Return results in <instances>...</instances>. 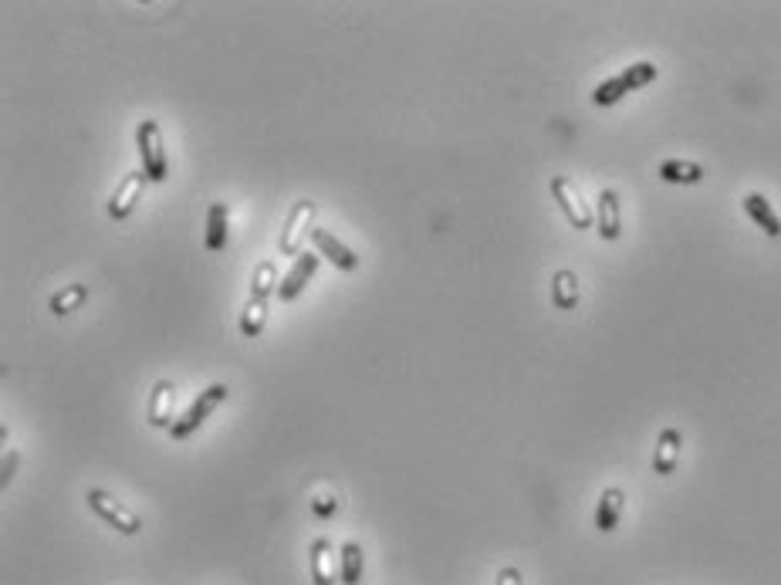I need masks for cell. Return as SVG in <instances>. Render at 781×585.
I'll return each mask as SVG.
<instances>
[{"instance_id":"17","label":"cell","mask_w":781,"mask_h":585,"mask_svg":"<svg viewBox=\"0 0 781 585\" xmlns=\"http://www.w3.org/2000/svg\"><path fill=\"white\" fill-rule=\"evenodd\" d=\"M227 230H230V210L227 203H213L207 214V251H224L227 247Z\"/></svg>"},{"instance_id":"20","label":"cell","mask_w":781,"mask_h":585,"mask_svg":"<svg viewBox=\"0 0 781 585\" xmlns=\"http://www.w3.org/2000/svg\"><path fill=\"white\" fill-rule=\"evenodd\" d=\"M264 325H268V298L251 295V301H247L244 312H241V332L247 335V339H254V335L264 332Z\"/></svg>"},{"instance_id":"25","label":"cell","mask_w":781,"mask_h":585,"mask_svg":"<svg viewBox=\"0 0 781 585\" xmlns=\"http://www.w3.org/2000/svg\"><path fill=\"white\" fill-rule=\"evenodd\" d=\"M14 471H17V450H11V454H4V487L11 484Z\"/></svg>"},{"instance_id":"4","label":"cell","mask_w":781,"mask_h":585,"mask_svg":"<svg viewBox=\"0 0 781 585\" xmlns=\"http://www.w3.org/2000/svg\"><path fill=\"white\" fill-rule=\"evenodd\" d=\"M85 501H88V508H92L95 514H99L102 521H109V525L115 528V531H122V535H139L142 531V518L136 511L129 508V504H122V501H115L109 491H88L85 494Z\"/></svg>"},{"instance_id":"1","label":"cell","mask_w":781,"mask_h":585,"mask_svg":"<svg viewBox=\"0 0 781 585\" xmlns=\"http://www.w3.org/2000/svg\"><path fill=\"white\" fill-rule=\"evenodd\" d=\"M656 75H660V68H656L653 61H636V65H629L626 72H619L616 78H606V82L592 92V102L596 105H616L619 99H626L629 92L650 85Z\"/></svg>"},{"instance_id":"18","label":"cell","mask_w":781,"mask_h":585,"mask_svg":"<svg viewBox=\"0 0 781 585\" xmlns=\"http://www.w3.org/2000/svg\"><path fill=\"white\" fill-rule=\"evenodd\" d=\"M552 301H555L558 312H568V308L579 305V278H575V271H568V268L555 271V278H552Z\"/></svg>"},{"instance_id":"10","label":"cell","mask_w":781,"mask_h":585,"mask_svg":"<svg viewBox=\"0 0 781 585\" xmlns=\"http://www.w3.org/2000/svg\"><path fill=\"white\" fill-rule=\"evenodd\" d=\"M173 406H176V386L170 379H159L149 396V427H173Z\"/></svg>"},{"instance_id":"14","label":"cell","mask_w":781,"mask_h":585,"mask_svg":"<svg viewBox=\"0 0 781 585\" xmlns=\"http://www.w3.org/2000/svg\"><path fill=\"white\" fill-rule=\"evenodd\" d=\"M741 203H744V214H748L754 224L765 230L768 237H781V220L775 214V207H771V203L761 197V193H748V197H744Z\"/></svg>"},{"instance_id":"6","label":"cell","mask_w":781,"mask_h":585,"mask_svg":"<svg viewBox=\"0 0 781 585\" xmlns=\"http://www.w3.org/2000/svg\"><path fill=\"white\" fill-rule=\"evenodd\" d=\"M552 193H555L558 207H562V214L568 217V224H572L575 230L592 227V210H589V203L582 200V193L575 190L572 180H565V176H552Z\"/></svg>"},{"instance_id":"16","label":"cell","mask_w":781,"mask_h":585,"mask_svg":"<svg viewBox=\"0 0 781 585\" xmlns=\"http://www.w3.org/2000/svg\"><path fill=\"white\" fill-rule=\"evenodd\" d=\"M339 579L342 585H362V572H366V555H362L359 542H345L339 548Z\"/></svg>"},{"instance_id":"24","label":"cell","mask_w":781,"mask_h":585,"mask_svg":"<svg viewBox=\"0 0 781 585\" xmlns=\"http://www.w3.org/2000/svg\"><path fill=\"white\" fill-rule=\"evenodd\" d=\"M494 585H525V575H521L518 569H514V565H508V569L497 572Z\"/></svg>"},{"instance_id":"5","label":"cell","mask_w":781,"mask_h":585,"mask_svg":"<svg viewBox=\"0 0 781 585\" xmlns=\"http://www.w3.org/2000/svg\"><path fill=\"white\" fill-rule=\"evenodd\" d=\"M315 214H318L315 200H298L295 207H291V214H288V220H284V230H281V244H278L284 257L301 254V244H305V237L312 234Z\"/></svg>"},{"instance_id":"7","label":"cell","mask_w":781,"mask_h":585,"mask_svg":"<svg viewBox=\"0 0 781 585\" xmlns=\"http://www.w3.org/2000/svg\"><path fill=\"white\" fill-rule=\"evenodd\" d=\"M146 183H149V176L142 173V170L129 173L126 180L119 183V190L112 193V200H109V217L126 220L132 210H136V203H139V197H142V190H146Z\"/></svg>"},{"instance_id":"2","label":"cell","mask_w":781,"mask_h":585,"mask_svg":"<svg viewBox=\"0 0 781 585\" xmlns=\"http://www.w3.org/2000/svg\"><path fill=\"white\" fill-rule=\"evenodd\" d=\"M136 143H139V156H142V173H146L153 183H163L166 176H170V159H166L163 132H159L156 119H142L139 122Z\"/></svg>"},{"instance_id":"21","label":"cell","mask_w":781,"mask_h":585,"mask_svg":"<svg viewBox=\"0 0 781 585\" xmlns=\"http://www.w3.org/2000/svg\"><path fill=\"white\" fill-rule=\"evenodd\" d=\"M660 180H667V183H700V180H704V170H700L697 163H690V159H667V163H660Z\"/></svg>"},{"instance_id":"8","label":"cell","mask_w":781,"mask_h":585,"mask_svg":"<svg viewBox=\"0 0 781 585\" xmlns=\"http://www.w3.org/2000/svg\"><path fill=\"white\" fill-rule=\"evenodd\" d=\"M315 271H318V254H298V261L291 264V271L281 278L278 298H281V301H295L301 291H305L308 281L315 278Z\"/></svg>"},{"instance_id":"23","label":"cell","mask_w":781,"mask_h":585,"mask_svg":"<svg viewBox=\"0 0 781 585\" xmlns=\"http://www.w3.org/2000/svg\"><path fill=\"white\" fill-rule=\"evenodd\" d=\"M312 511L318 514V518H332V514L339 511V498H332V494H322V498L312 501Z\"/></svg>"},{"instance_id":"22","label":"cell","mask_w":781,"mask_h":585,"mask_svg":"<svg viewBox=\"0 0 781 585\" xmlns=\"http://www.w3.org/2000/svg\"><path fill=\"white\" fill-rule=\"evenodd\" d=\"M274 285H278V268H274V261H261L251 274V295H264L268 298Z\"/></svg>"},{"instance_id":"11","label":"cell","mask_w":781,"mask_h":585,"mask_svg":"<svg viewBox=\"0 0 781 585\" xmlns=\"http://www.w3.org/2000/svg\"><path fill=\"white\" fill-rule=\"evenodd\" d=\"M680 450H683V437L677 427H667L656 437V454H653V471L660 477H670L677 471V460H680Z\"/></svg>"},{"instance_id":"19","label":"cell","mask_w":781,"mask_h":585,"mask_svg":"<svg viewBox=\"0 0 781 585\" xmlns=\"http://www.w3.org/2000/svg\"><path fill=\"white\" fill-rule=\"evenodd\" d=\"M88 301V285H65L61 291H55L51 295V301H48V308H51V315H71V312H78Z\"/></svg>"},{"instance_id":"15","label":"cell","mask_w":781,"mask_h":585,"mask_svg":"<svg viewBox=\"0 0 781 585\" xmlns=\"http://www.w3.org/2000/svg\"><path fill=\"white\" fill-rule=\"evenodd\" d=\"M599 234L602 241H616L623 234V220H619V197L616 190H602L599 193Z\"/></svg>"},{"instance_id":"13","label":"cell","mask_w":781,"mask_h":585,"mask_svg":"<svg viewBox=\"0 0 781 585\" xmlns=\"http://www.w3.org/2000/svg\"><path fill=\"white\" fill-rule=\"evenodd\" d=\"M335 575H342L335 569V548L328 538H315L312 542V582L315 585H335Z\"/></svg>"},{"instance_id":"3","label":"cell","mask_w":781,"mask_h":585,"mask_svg":"<svg viewBox=\"0 0 781 585\" xmlns=\"http://www.w3.org/2000/svg\"><path fill=\"white\" fill-rule=\"evenodd\" d=\"M227 396H230V386H227V383L207 386V389H203V393L197 396V400L190 403V410H186L180 420H176L173 427H170V437H173V440H186L193 430H200V423L207 420V416L217 410V406L224 403Z\"/></svg>"},{"instance_id":"12","label":"cell","mask_w":781,"mask_h":585,"mask_svg":"<svg viewBox=\"0 0 781 585\" xmlns=\"http://www.w3.org/2000/svg\"><path fill=\"white\" fill-rule=\"evenodd\" d=\"M623 508H626V494L623 487H606L599 498V508H596V528L602 535L619 528V518H623Z\"/></svg>"},{"instance_id":"9","label":"cell","mask_w":781,"mask_h":585,"mask_svg":"<svg viewBox=\"0 0 781 585\" xmlns=\"http://www.w3.org/2000/svg\"><path fill=\"white\" fill-rule=\"evenodd\" d=\"M312 241H315V247H318V254L328 257V261H332L335 268H342V271H355V268H359V254H355L352 247H345L335 234H328V230L315 227V230H312Z\"/></svg>"}]
</instances>
